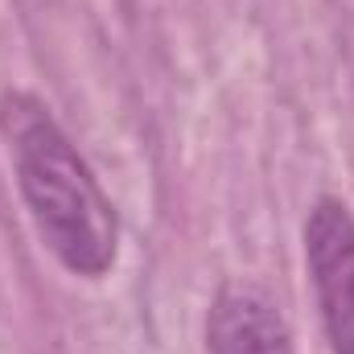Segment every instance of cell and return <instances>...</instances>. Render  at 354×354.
I'll list each match as a JSON object with an SVG mask.
<instances>
[{"mask_svg":"<svg viewBox=\"0 0 354 354\" xmlns=\"http://www.w3.org/2000/svg\"><path fill=\"white\" fill-rule=\"evenodd\" d=\"M305 260L334 354H354V214L346 210V202H313L305 223Z\"/></svg>","mask_w":354,"mask_h":354,"instance_id":"obj_2","label":"cell"},{"mask_svg":"<svg viewBox=\"0 0 354 354\" xmlns=\"http://www.w3.org/2000/svg\"><path fill=\"white\" fill-rule=\"evenodd\" d=\"M210 354H292L280 305L256 280H227L206 317Z\"/></svg>","mask_w":354,"mask_h":354,"instance_id":"obj_3","label":"cell"},{"mask_svg":"<svg viewBox=\"0 0 354 354\" xmlns=\"http://www.w3.org/2000/svg\"><path fill=\"white\" fill-rule=\"evenodd\" d=\"M0 128L12 149L17 185L46 248L75 276H103L115 264V210L87 161L33 95H4Z\"/></svg>","mask_w":354,"mask_h":354,"instance_id":"obj_1","label":"cell"}]
</instances>
